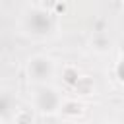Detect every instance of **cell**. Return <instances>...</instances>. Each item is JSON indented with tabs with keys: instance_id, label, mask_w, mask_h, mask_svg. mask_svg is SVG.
I'll list each match as a JSON object with an SVG mask.
<instances>
[{
	"instance_id": "52a82bcc",
	"label": "cell",
	"mask_w": 124,
	"mask_h": 124,
	"mask_svg": "<svg viewBox=\"0 0 124 124\" xmlns=\"http://www.w3.org/2000/svg\"><path fill=\"white\" fill-rule=\"evenodd\" d=\"M114 74H116V79L124 85V56L116 62V68H114Z\"/></svg>"
},
{
	"instance_id": "30bf717a",
	"label": "cell",
	"mask_w": 124,
	"mask_h": 124,
	"mask_svg": "<svg viewBox=\"0 0 124 124\" xmlns=\"http://www.w3.org/2000/svg\"><path fill=\"white\" fill-rule=\"evenodd\" d=\"M0 124H2V122H0Z\"/></svg>"
},
{
	"instance_id": "277c9868",
	"label": "cell",
	"mask_w": 124,
	"mask_h": 124,
	"mask_svg": "<svg viewBox=\"0 0 124 124\" xmlns=\"http://www.w3.org/2000/svg\"><path fill=\"white\" fill-rule=\"evenodd\" d=\"M35 118H37V112L33 107H19L16 108L12 116V122L14 124H35Z\"/></svg>"
},
{
	"instance_id": "6da1fadb",
	"label": "cell",
	"mask_w": 124,
	"mask_h": 124,
	"mask_svg": "<svg viewBox=\"0 0 124 124\" xmlns=\"http://www.w3.org/2000/svg\"><path fill=\"white\" fill-rule=\"evenodd\" d=\"M62 101H64L62 93H60L56 87L45 83V85H39L37 91L33 93V105H31V107H33L35 112H39V114L54 116V114H58Z\"/></svg>"
},
{
	"instance_id": "7a4b0ae2",
	"label": "cell",
	"mask_w": 124,
	"mask_h": 124,
	"mask_svg": "<svg viewBox=\"0 0 124 124\" xmlns=\"http://www.w3.org/2000/svg\"><path fill=\"white\" fill-rule=\"evenodd\" d=\"M25 70H27L29 81H33V83H37V85H45V83H48V79L54 76L56 64H54V60H52L50 56H46V54H35V56H31V58L27 60Z\"/></svg>"
},
{
	"instance_id": "ba28073f",
	"label": "cell",
	"mask_w": 124,
	"mask_h": 124,
	"mask_svg": "<svg viewBox=\"0 0 124 124\" xmlns=\"http://www.w3.org/2000/svg\"><path fill=\"white\" fill-rule=\"evenodd\" d=\"M62 124H74V122H62Z\"/></svg>"
},
{
	"instance_id": "8992f818",
	"label": "cell",
	"mask_w": 124,
	"mask_h": 124,
	"mask_svg": "<svg viewBox=\"0 0 124 124\" xmlns=\"http://www.w3.org/2000/svg\"><path fill=\"white\" fill-rule=\"evenodd\" d=\"M74 89H76V93H79V95H91V93H95L93 79L87 78V76H79V79H78V83L74 85Z\"/></svg>"
},
{
	"instance_id": "9c48e42d",
	"label": "cell",
	"mask_w": 124,
	"mask_h": 124,
	"mask_svg": "<svg viewBox=\"0 0 124 124\" xmlns=\"http://www.w3.org/2000/svg\"><path fill=\"white\" fill-rule=\"evenodd\" d=\"M122 6H124V0H122Z\"/></svg>"
},
{
	"instance_id": "5b68a950",
	"label": "cell",
	"mask_w": 124,
	"mask_h": 124,
	"mask_svg": "<svg viewBox=\"0 0 124 124\" xmlns=\"http://www.w3.org/2000/svg\"><path fill=\"white\" fill-rule=\"evenodd\" d=\"M16 103H14V99L8 95V93H0V118H12L14 116V112H16Z\"/></svg>"
},
{
	"instance_id": "3957f363",
	"label": "cell",
	"mask_w": 124,
	"mask_h": 124,
	"mask_svg": "<svg viewBox=\"0 0 124 124\" xmlns=\"http://www.w3.org/2000/svg\"><path fill=\"white\" fill-rule=\"evenodd\" d=\"M83 105L78 101V99H64L62 105H60V110L58 114L64 118V122H76L81 114H83Z\"/></svg>"
}]
</instances>
